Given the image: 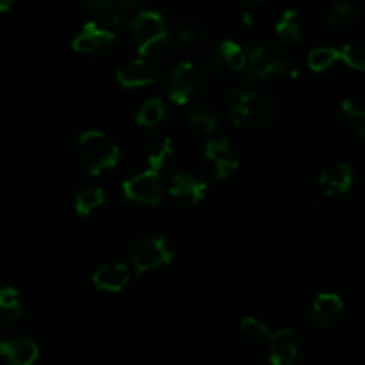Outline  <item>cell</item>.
<instances>
[{
    "label": "cell",
    "mask_w": 365,
    "mask_h": 365,
    "mask_svg": "<svg viewBox=\"0 0 365 365\" xmlns=\"http://www.w3.org/2000/svg\"><path fill=\"white\" fill-rule=\"evenodd\" d=\"M227 107L232 123L237 127L242 125L267 127L273 123L278 114L277 102L255 89H234Z\"/></svg>",
    "instance_id": "cell-1"
},
{
    "label": "cell",
    "mask_w": 365,
    "mask_h": 365,
    "mask_svg": "<svg viewBox=\"0 0 365 365\" xmlns=\"http://www.w3.org/2000/svg\"><path fill=\"white\" fill-rule=\"evenodd\" d=\"M77 153L82 166L91 175H102L120 163V146L100 130H86L77 139Z\"/></svg>",
    "instance_id": "cell-2"
},
{
    "label": "cell",
    "mask_w": 365,
    "mask_h": 365,
    "mask_svg": "<svg viewBox=\"0 0 365 365\" xmlns=\"http://www.w3.org/2000/svg\"><path fill=\"white\" fill-rule=\"evenodd\" d=\"M132 32L141 57L155 56L170 39V29L163 14L155 11H141L132 20Z\"/></svg>",
    "instance_id": "cell-3"
},
{
    "label": "cell",
    "mask_w": 365,
    "mask_h": 365,
    "mask_svg": "<svg viewBox=\"0 0 365 365\" xmlns=\"http://www.w3.org/2000/svg\"><path fill=\"white\" fill-rule=\"evenodd\" d=\"M246 70L260 81L271 77H298V68L273 46L255 45L246 52Z\"/></svg>",
    "instance_id": "cell-4"
},
{
    "label": "cell",
    "mask_w": 365,
    "mask_h": 365,
    "mask_svg": "<svg viewBox=\"0 0 365 365\" xmlns=\"http://www.w3.org/2000/svg\"><path fill=\"white\" fill-rule=\"evenodd\" d=\"M173 257V248H171L170 241L164 237H145L135 242L130 250V262L138 274H145L168 266L171 264Z\"/></svg>",
    "instance_id": "cell-5"
},
{
    "label": "cell",
    "mask_w": 365,
    "mask_h": 365,
    "mask_svg": "<svg viewBox=\"0 0 365 365\" xmlns=\"http://www.w3.org/2000/svg\"><path fill=\"white\" fill-rule=\"evenodd\" d=\"M123 195L128 202L139 205H157L163 198L160 173L153 170H145L123 182Z\"/></svg>",
    "instance_id": "cell-6"
},
{
    "label": "cell",
    "mask_w": 365,
    "mask_h": 365,
    "mask_svg": "<svg viewBox=\"0 0 365 365\" xmlns=\"http://www.w3.org/2000/svg\"><path fill=\"white\" fill-rule=\"evenodd\" d=\"M200 86H202L200 70L191 61H184V63H180L175 68L173 75H171V102L178 103V106H184V103H187L198 93Z\"/></svg>",
    "instance_id": "cell-7"
},
{
    "label": "cell",
    "mask_w": 365,
    "mask_h": 365,
    "mask_svg": "<svg viewBox=\"0 0 365 365\" xmlns=\"http://www.w3.org/2000/svg\"><path fill=\"white\" fill-rule=\"evenodd\" d=\"M302 356V344L299 337L292 328L271 334L269 339V359L273 365H298Z\"/></svg>",
    "instance_id": "cell-8"
},
{
    "label": "cell",
    "mask_w": 365,
    "mask_h": 365,
    "mask_svg": "<svg viewBox=\"0 0 365 365\" xmlns=\"http://www.w3.org/2000/svg\"><path fill=\"white\" fill-rule=\"evenodd\" d=\"M116 41V32L98 21H88L73 39V48L78 53H98Z\"/></svg>",
    "instance_id": "cell-9"
},
{
    "label": "cell",
    "mask_w": 365,
    "mask_h": 365,
    "mask_svg": "<svg viewBox=\"0 0 365 365\" xmlns=\"http://www.w3.org/2000/svg\"><path fill=\"white\" fill-rule=\"evenodd\" d=\"M207 163L214 168L217 178H225L234 173L239 166V155L228 139H210L203 148Z\"/></svg>",
    "instance_id": "cell-10"
},
{
    "label": "cell",
    "mask_w": 365,
    "mask_h": 365,
    "mask_svg": "<svg viewBox=\"0 0 365 365\" xmlns=\"http://www.w3.org/2000/svg\"><path fill=\"white\" fill-rule=\"evenodd\" d=\"M135 0H91L89 13L95 21L107 27H120L130 18Z\"/></svg>",
    "instance_id": "cell-11"
},
{
    "label": "cell",
    "mask_w": 365,
    "mask_h": 365,
    "mask_svg": "<svg viewBox=\"0 0 365 365\" xmlns=\"http://www.w3.org/2000/svg\"><path fill=\"white\" fill-rule=\"evenodd\" d=\"M209 185L192 173H177L171 178L170 195L184 205H196L207 196Z\"/></svg>",
    "instance_id": "cell-12"
},
{
    "label": "cell",
    "mask_w": 365,
    "mask_h": 365,
    "mask_svg": "<svg viewBox=\"0 0 365 365\" xmlns=\"http://www.w3.org/2000/svg\"><path fill=\"white\" fill-rule=\"evenodd\" d=\"M0 356L9 365H34L39 346L31 337L0 339Z\"/></svg>",
    "instance_id": "cell-13"
},
{
    "label": "cell",
    "mask_w": 365,
    "mask_h": 365,
    "mask_svg": "<svg viewBox=\"0 0 365 365\" xmlns=\"http://www.w3.org/2000/svg\"><path fill=\"white\" fill-rule=\"evenodd\" d=\"M344 310V302L337 292H321L310 305V321L317 328H330Z\"/></svg>",
    "instance_id": "cell-14"
},
{
    "label": "cell",
    "mask_w": 365,
    "mask_h": 365,
    "mask_svg": "<svg viewBox=\"0 0 365 365\" xmlns=\"http://www.w3.org/2000/svg\"><path fill=\"white\" fill-rule=\"evenodd\" d=\"M353 185V171L348 164L337 163L334 166L327 168L319 177V187L327 198L342 196L351 189Z\"/></svg>",
    "instance_id": "cell-15"
},
{
    "label": "cell",
    "mask_w": 365,
    "mask_h": 365,
    "mask_svg": "<svg viewBox=\"0 0 365 365\" xmlns=\"http://www.w3.org/2000/svg\"><path fill=\"white\" fill-rule=\"evenodd\" d=\"M130 282V269L123 262H107L93 274L96 289L106 292H120Z\"/></svg>",
    "instance_id": "cell-16"
},
{
    "label": "cell",
    "mask_w": 365,
    "mask_h": 365,
    "mask_svg": "<svg viewBox=\"0 0 365 365\" xmlns=\"http://www.w3.org/2000/svg\"><path fill=\"white\" fill-rule=\"evenodd\" d=\"M118 84L123 88H143V86L153 84L155 77L146 61L143 57L128 59L116 70Z\"/></svg>",
    "instance_id": "cell-17"
},
{
    "label": "cell",
    "mask_w": 365,
    "mask_h": 365,
    "mask_svg": "<svg viewBox=\"0 0 365 365\" xmlns=\"http://www.w3.org/2000/svg\"><path fill=\"white\" fill-rule=\"evenodd\" d=\"M362 18V11L359 9L355 2L351 0H339L334 4L328 14V21L330 27L337 32H349L360 24Z\"/></svg>",
    "instance_id": "cell-18"
},
{
    "label": "cell",
    "mask_w": 365,
    "mask_h": 365,
    "mask_svg": "<svg viewBox=\"0 0 365 365\" xmlns=\"http://www.w3.org/2000/svg\"><path fill=\"white\" fill-rule=\"evenodd\" d=\"M24 316V303L20 291L11 285L0 287V327L16 323Z\"/></svg>",
    "instance_id": "cell-19"
},
{
    "label": "cell",
    "mask_w": 365,
    "mask_h": 365,
    "mask_svg": "<svg viewBox=\"0 0 365 365\" xmlns=\"http://www.w3.org/2000/svg\"><path fill=\"white\" fill-rule=\"evenodd\" d=\"M274 32H277L278 39L287 45L298 43L302 39V20H299V13L296 9H285L278 18L277 25H274Z\"/></svg>",
    "instance_id": "cell-20"
},
{
    "label": "cell",
    "mask_w": 365,
    "mask_h": 365,
    "mask_svg": "<svg viewBox=\"0 0 365 365\" xmlns=\"http://www.w3.org/2000/svg\"><path fill=\"white\" fill-rule=\"evenodd\" d=\"M341 120L344 127L356 138H365V106L355 100L341 103Z\"/></svg>",
    "instance_id": "cell-21"
},
{
    "label": "cell",
    "mask_w": 365,
    "mask_h": 365,
    "mask_svg": "<svg viewBox=\"0 0 365 365\" xmlns=\"http://www.w3.org/2000/svg\"><path fill=\"white\" fill-rule=\"evenodd\" d=\"M216 50L230 73L246 70V61H248V56H246V50L242 48L239 43L232 41V39H227V41L220 43V45L216 46Z\"/></svg>",
    "instance_id": "cell-22"
},
{
    "label": "cell",
    "mask_w": 365,
    "mask_h": 365,
    "mask_svg": "<svg viewBox=\"0 0 365 365\" xmlns=\"http://www.w3.org/2000/svg\"><path fill=\"white\" fill-rule=\"evenodd\" d=\"M239 331H241L242 339H245L248 344L252 346L269 344V339H271L269 328H267L266 323L257 319V317L253 316L242 317L241 324H239Z\"/></svg>",
    "instance_id": "cell-23"
},
{
    "label": "cell",
    "mask_w": 365,
    "mask_h": 365,
    "mask_svg": "<svg viewBox=\"0 0 365 365\" xmlns=\"http://www.w3.org/2000/svg\"><path fill=\"white\" fill-rule=\"evenodd\" d=\"M103 203H106V192H103L102 187H96V185L82 187L75 195V210L81 216H88L95 209L102 207Z\"/></svg>",
    "instance_id": "cell-24"
},
{
    "label": "cell",
    "mask_w": 365,
    "mask_h": 365,
    "mask_svg": "<svg viewBox=\"0 0 365 365\" xmlns=\"http://www.w3.org/2000/svg\"><path fill=\"white\" fill-rule=\"evenodd\" d=\"M166 113L168 110L163 100H160L159 96H152V98H148L141 106L135 121H138L141 127H155V125H159L160 121L166 118Z\"/></svg>",
    "instance_id": "cell-25"
},
{
    "label": "cell",
    "mask_w": 365,
    "mask_h": 365,
    "mask_svg": "<svg viewBox=\"0 0 365 365\" xmlns=\"http://www.w3.org/2000/svg\"><path fill=\"white\" fill-rule=\"evenodd\" d=\"M171 155H173V141H171L170 138L155 141L150 146L148 157H146V159H148V170L160 173V170L166 166L168 160L171 159Z\"/></svg>",
    "instance_id": "cell-26"
},
{
    "label": "cell",
    "mask_w": 365,
    "mask_h": 365,
    "mask_svg": "<svg viewBox=\"0 0 365 365\" xmlns=\"http://www.w3.org/2000/svg\"><path fill=\"white\" fill-rule=\"evenodd\" d=\"M341 59V50L334 48V46H319V48H314L309 53V68L314 71H327L334 66L337 61Z\"/></svg>",
    "instance_id": "cell-27"
},
{
    "label": "cell",
    "mask_w": 365,
    "mask_h": 365,
    "mask_svg": "<svg viewBox=\"0 0 365 365\" xmlns=\"http://www.w3.org/2000/svg\"><path fill=\"white\" fill-rule=\"evenodd\" d=\"M341 59L356 71H365V39H355L342 46Z\"/></svg>",
    "instance_id": "cell-28"
},
{
    "label": "cell",
    "mask_w": 365,
    "mask_h": 365,
    "mask_svg": "<svg viewBox=\"0 0 365 365\" xmlns=\"http://www.w3.org/2000/svg\"><path fill=\"white\" fill-rule=\"evenodd\" d=\"M189 127L200 134H212L217 128V116L209 110H192L187 118Z\"/></svg>",
    "instance_id": "cell-29"
},
{
    "label": "cell",
    "mask_w": 365,
    "mask_h": 365,
    "mask_svg": "<svg viewBox=\"0 0 365 365\" xmlns=\"http://www.w3.org/2000/svg\"><path fill=\"white\" fill-rule=\"evenodd\" d=\"M200 36H202V31H200L198 24H195V21H184V24L178 27V39H180L182 43H185V45L196 43L200 39Z\"/></svg>",
    "instance_id": "cell-30"
},
{
    "label": "cell",
    "mask_w": 365,
    "mask_h": 365,
    "mask_svg": "<svg viewBox=\"0 0 365 365\" xmlns=\"http://www.w3.org/2000/svg\"><path fill=\"white\" fill-rule=\"evenodd\" d=\"M242 20H245L246 25L255 24V14H253V11H245V13H242Z\"/></svg>",
    "instance_id": "cell-31"
},
{
    "label": "cell",
    "mask_w": 365,
    "mask_h": 365,
    "mask_svg": "<svg viewBox=\"0 0 365 365\" xmlns=\"http://www.w3.org/2000/svg\"><path fill=\"white\" fill-rule=\"evenodd\" d=\"M16 0H0V13H7Z\"/></svg>",
    "instance_id": "cell-32"
}]
</instances>
